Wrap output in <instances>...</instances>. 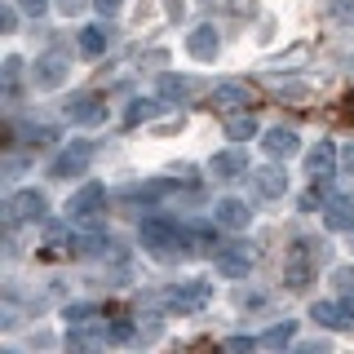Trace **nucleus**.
<instances>
[{
	"mask_svg": "<svg viewBox=\"0 0 354 354\" xmlns=\"http://www.w3.org/2000/svg\"><path fill=\"white\" fill-rule=\"evenodd\" d=\"M138 235H142V243H147L155 257H177V252H186L195 243L191 230L177 226V221L164 217V213H147V217H142V226H138Z\"/></svg>",
	"mask_w": 354,
	"mask_h": 354,
	"instance_id": "obj_1",
	"label": "nucleus"
},
{
	"mask_svg": "<svg viewBox=\"0 0 354 354\" xmlns=\"http://www.w3.org/2000/svg\"><path fill=\"white\" fill-rule=\"evenodd\" d=\"M328 257V243L324 239H297L292 248H288V266H283V279L288 288H306L310 274H315V266Z\"/></svg>",
	"mask_w": 354,
	"mask_h": 354,
	"instance_id": "obj_2",
	"label": "nucleus"
},
{
	"mask_svg": "<svg viewBox=\"0 0 354 354\" xmlns=\"http://www.w3.org/2000/svg\"><path fill=\"white\" fill-rule=\"evenodd\" d=\"M252 261H257V252H252V243H243V239L217 243V248H213V266L221 274H230V279H243V274L252 270Z\"/></svg>",
	"mask_w": 354,
	"mask_h": 354,
	"instance_id": "obj_3",
	"label": "nucleus"
},
{
	"mask_svg": "<svg viewBox=\"0 0 354 354\" xmlns=\"http://www.w3.org/2000/svg\"><path fill=\"white\" fill-rule=\"evenodd\" d=\"M44 213H49V199H44L40 191H14L5 199L9 226H18V221H44Z\"/></svg>",
	"mask_w": 354,
	"mask_h": 354,
	"instance_id": "obj_4",
	"label": "nucleus"
},
{
	"mask_svg": "<svg viewBox=\"0 0 354 354\" xmlns=\"http://www.w3.org/2000/svg\"><path fill=\"white\" fill-rule=\"evenodd\" d=\"M88 160H93V142H71V147L49 164V177H62V182L66 177H80L88 169Z\"/></svg>",
	"mask_w": 354,
	"mask_h": 354,
	"instance_id": "obj_5",
	"label": "nucleus"
},
{
	"mask_svg": "<svg viewBox=\"0 0 354 354\" xmlns=\"http://www.w3.org/2000/svg\"><path fill=\"white\" fill-rule=\"evenodd\" d=\"M66 71H71V62L62 58V53H44V58H36V66H31V84L36 88H62V80H66Z\"/></svg>",
	"mask_w": 354,
	"mask_h": 354,
	"instance_id": "obj_6",
	"label": "nucleus"
},
{
	"mask_svg": "<svg viewBox=\"0 0 354 354\" xmlns=\"http://www.w3.org/2000/svg\"><path fill=\"white\" fill-rule=\"evenodd\" d=\"M208 297H213V283H204V279H186V283L169 288V306L173 310H199Z\"/></svg>",
	"mask_w": 354,
	"mask_h": 354,
	"instance_id": "obj_7",
	"label": "nucleus"
},
{
	"mask_svg": "<svg viewBox=\"0 0 354 354\" xmlns=\"http://www.w3.org/2000/svg\"><path fill=\"white\" fill-rule=\"evenodd\" d=\"M66 120H71V124H102V120H106L102 97H93V93H75L71 102H66Z\"/></svg>",
	"mask_w": 354,
	"mask_h": 354,
	"instance_id": "obj_8",
	"label": "nucleus"
},
{
	"mask_svg": "<svg viewBox=\"0 0 354 354\" xmlns=\"http://www.w3.org/2000/svg\"><path fill=\"white\" fill-rule=\"evenodd\" d=\"M213 221L217 226H226V230H243L252 221V213H248V204H243V199H217L213 204Z\"/></svg>",
	"mask_w": 354,
	"mask_h": 354,
	"instance_id": "obj_9",
	"label": "nucleus"
},
{
	"mask_svg": "<svg viewBox=\"0 0 354 354\" xmlns=\"http://www.w3.org/2000/svg\"><path fill=\"white\" fill-rule=\"evenodd\" d=\"M261 147H266V155L270 160H292L297 151H301V142H297V133L292 129H266V138H261Z\"/></svg>",
	"mask_w": 354,
	"mask_h": 354,
	"instance_id": "obj_10",
	"label": "nucleus"
},
{
	"mask_svg": "<svg viewBox=\"0 0 354 354\" xmlns=\"http://www.w3.org/2000/svg\"><path fill=\"white\" fill-rule=\"evenodd\" d=\"M186 49H191V58H199V62H213V58H217V49H221V40H217V27H213V22L195 27L191 36H186Z\"/></svg>",
	"mask_w": 354,
	"mask_h": 354,
	"instance_id": "obj_11",
	"label": "nucleus"
},
{
	"mask_svg": "<svg viewBox=\"0 0 354 354\" xmlns=\"http://www.w3.org/2000/svg\"><path fill=\"white\" fill-rule=\"evenodd\" d=\"M102 199H106V191L97 182H88V186H80V191L71 195V204H66V213L71 217H80V221H88L97 213V208H102Z\"/></svg>",
	"mask_w": 354,
	"mask_h": 354,
	"instance_id": "obj_12",
	"label": "nucleus"
},
{
	"mask_svg": "<svg viewBox=\"0 0 354 354\" xmlns=\"http://www.w3.org/2000/svg\"><path fill=\"white\" fill-rule=\"evenodd\" d=\"M310 319L324 328H354V306H337V301H315Z\"/></svg>",
	"mask_w": 354,
	"mask_h": 354,
	"instance_id": "obj_13",
	"label": "nucleus"
},
{
	"mask_svg": "<svg viewBox=\"0 0 354 354\" xmlns=\"http://www.w3.org/2000/svg\"><path fill=\"white\" fill-rule=\"evenodd\" d=\"M306 169H310V177H315V182H328L332 169H337V147H332V142H319V147H310Z\"/></svg>",
	"mask_w": 354,
	"mask_h": 354,
	"instance_id": "obj_14",
	"label": "nucleus"
},
{
	"mask_svg": "<svg viewBox=\"0 0 354 354\" xmlns=\"http://www.w3.org/2000/svg\"><path fill=\"white\" fill-rule=\"evenodd\" d=\"M111 40H115V31H111L106 22H88V27L80 31V53H88V58H102V53L111 49Z\"/></svg>",
	"mask_w": 354,
	"mask_h": 354,
	"instance_id": "obj_15",
	"label": "nucleus"
},
{
	"mask_svg": "<svg viewBox=\"0 0 354 354\" xmlns=\"http://www.w3.org/2000/svg\"><path fill=\"white\" fill-rule=\"evenodd\" d=\"M208 173L217 177V182H230V177H243L248 173V155H239V151H221L208 160Z\"/></svg>",
	"mask_w": 354,
	"mask_h": 354,
	"instance_id": "obj_16",
	"label": "nucleus"
},
{
	"mask_svg": "<svg viewBox=\"0 0 354 354\" xmlns=\"http://www.w3.org/2000/svg\"><path fill=\"white\" fill-rule=\"evenodd\" d=\"M213 106H221V111H248L252 106L248 84H217L213 88Z\"/></svg>",
	"mask_w": 354,
	"mask_h": 354,
	"instance_id": "obj_17",
	"label": "nucleus"
},
{
	"mask_svg": "<svg viewBox=\"0 0 354 354\" xmlns=\"http://www.w3.org/2000/svg\"><path fill=\"white\" fill-rule=\"evenodd\" d=\"M252 182H257V191H261L266 199H279V195L288 191V177H283V169H274V164L257 169V173H252Z\"/></svg>",
	"mask_w": 354,
	"mask_h": 354,
	"instance_id": "obj_18",
	"label": "nucleus"
},
{
	"mask_svg": "<svg viewBox=\"0 0 354 354\" xmlns=\"http://www.w3.org/2000/svg\"><path fill=\"white\" fill-rule=\"evenodd\" d=\"M292 337H297V319H283V324H274V328L261 332L257 346H266V350H283V346H292Z\"/></svg>",
	"mask_w": 354,
	"mask_h": 354,
	"instance_id": "obj_19",
	"label": "nucleus"
},
{
	"mask_svg": "<svg viewBox=\"0 0 354 354\" xmlns=\"http://www.w3.org/2000/svg\"><path fill=\"white\" fill-rule=\"evenodd\" d=\"M324 221L332 230H354V204H350V199H328Z\"/></svg>",
	"mask_w": 354,
	"mask_h": 354,
	"instance_id": "obj_20",
	"label": "nucleus"
},
{
	"mask_svg": "<svg viewBox=\"0 0 354 354\" xmlns=\"http://www.w3.org/2000/svg\"><path fill=\"white\" fill-rule=\"evenodd\" d=\"M226 138H230V142H248V138H257V120H252L248 111H239V115H226Z\"/></svg>",
	"mask_w": 354,
	"mask_h": 354,
	"instance_id": "obj_21",
	"label": "nucleus"
},
{
	"mask_svg": "<svg viewBox=\"0 0 354 354\" xmlns=\"http://www.w3.org/2000/svg\"><path fill=\"white\" fill-rule=\"evenodd\" d=\"M191 80H186V75H160V93L164 97H186V93H191Z\"/></svg>",
	"mask_w": 354,
	"mask_h": 354,
	"instance_id": "obj_22",
	"label": "nucleus"
},
{
	"mask_svg": "<svg viewBox=\"0 0 354 354\" xmlns=\"http://www.w3.org/2000/svg\"><path fill=\"white\" fill-rule=\"evenodd\" d=\"M160 111H164V102H142V97H138V102H133L129 106V124H142V120H155V115H160Z\"/></svg>",
	"mask_w": 354,
	"mask_h": 354,
	"instance_id": "obj_23",
	"label": "nucleus"
},
{
	"mask_svg": "<svg viewBox=\"0 0 354 354\" xmlns=\"http://www.w3.org/2000/svg\"><path fill=\"white\" fill-rule=\"evenodd\" d=\"M111 332H66V346L71 350H84V346H97V341H106Z\"/></svg>",
	"mask_w": 354,
	"mask_h": 354,
	"instance_id": "obj_24",
	"label": "nucleus"
},
{
	"mask_svg": "<svg viewBox=\"0 0 354 354\" xmlns=\"http://www.w3.org/2000/svg\"><path fill=\"white\" fill-rule=\"evenodd\" d=\"M93 315H97L93 306H66V324H71V328H80V324H88V319H93Z\"/></svg>",
	"mask_w": 354,
	"mask_h": 354,
	"instance_id": "obj_25",
	"label": "nucleus"
},
{
	"mask_svg": "<svg viewBox=\"0 0 354 354\" xmlns=\"http://www.w3.org/2000/svg\"><path fill=\"white\" fill-rule=\"evenodd\" d=\"M332 283H337L341 292H354V266H337V270H332Z\"/></svg>",
	"mask_w": 354,
	"mask_h": 354,
	"instance_id": "obj_26",
	"label": "nucleus"
},
{
	"mask_svg": "<svg viewBox=\"0 0 354 354\" xmlns=\"http://www.w3.org/2000/svg\"><path fill=\"white\" fill-rule=\"evenodd\" d=\"M18 75H22V58H5V84H9V93H14Z\"/></svg>",
	"mask_w": 354,
	"mask_h": 354,
	"instance_id": "obj_27",
	"label": "nucleus"
},
{
	"mask_svg": "<svg viewBox=\"0 0 354 354\" xmlns=\"http://www.w3.org/2000/svg\"><path fill=\"white\" fill-rule=\"evenodd\" d=\"M332 14L346 22V27H354V5H350V0H332Z\"/></svg>",
	"mask_w": 354,
	"mask_h": 354,
	"instance_id": "obj_28",
	"label": "nucleus"
},
{
	"mask_svg": "<svg viewBox=\"0 0 354 354\" xmlns=\"http://www.w3.org/2000/svg\"><path fill=\"white\" fill-rule=\"evenodd\" d=\"M14 5L22 9V14H31V18H40L44 9H49V0H14Z\"/></svg>",
	"mask_w": 354,
	"mask_h": 354,
	"instance_id": "obj_29",
	"label": "nucleus"
},
{
	"mask_svg": "<svg viewBox=\"0 0 354 354\" xmlns=\"http://www.w3.org/2000/svg\"><path fill=\"white\" fill-rule=\"evenodd\" d=\"M120 5H124V0H93V9L102 18H111V14H120Z\"/></svg>",
	"mask_w": 354,
	"mask_h": 354,
	"instance_id": "obj_30",
	"label": "nucleus"
},
{
	"mask_svg": "<svg viewBox=\"0 0 354 354\" xmlns=\"http://www.w3.org/2000/svg\"><path fill=\"white\" fill-rule=\"evenodd\" d=\"M0 27H5V31H14V27H18V9H14V5L0 9Z\"/></svg>",
	"mask_w": 354,
	"mask_h": 354,
	"instance_id": "obj_31",
	"label": "nucleus"
},
{
	"mask_svg": "<svg viewBox=\"0 0 354 354\" xmlns=\"http://www.w3.org/2000/svg\"><path fill=\"white\" fill-rule=\"evenodd\" d=\"M133 337V328L124 324V319H120V324H111V341H129Z\"/></svg>",
	"mask_w": 354,
	"mask_h": 354,
	"instance_id": "obj_32",
	"label": "nucleus"
},
{
	"mask_svg": "<svg viewBox=\"0 0 354 354\" xmlns=\"http://www.w3.org/2000/svg\"><path fill=\"white\" fill-rule=\"evenodd\" d=\"M252 346H257L252 337H230V341H226V350H252Z\"/></svg>",
	"mask_w": 354,
	"mask_h": 354,
	"instance_id": "obj_33",
	"label": "nucleus"
},
{
	"mask_svg": "<svg viewBox=\"0 0 354 354\" xmlns=\"http://www.w3.org/2000/svg\"><path fill=\"white\" fill-rule=\"evenodd\" d=\"M80 5H84V0H58V9H62L66 18H71V14H80Z\"/></svg>",
	"mask_w": 354,
	"mask_h": 354,
	"instance_id": "obj_34",
	"label": "nucleus"
},
{
	"mask_svg": "<svg viewBox=\"0 0 354 354\" xmlns=\"http://www.w3.org/2000/svg\"><path fill=\"white\" fill-rule=\"evenodd\" d=\"M164 9H169V18H182V14H186V5H182V0H169Z\"/></svg>",
	"mask_w": 354,
	"mask_h": 354,
	"instance_id": "obj_35",
	"label": "nucleus"
},
{
	"mask_svg": "<svg viewBox=\"0 0 354 354\" xmlns=\"http://www.w3.org/2000/svg\"><path fill=\"white\" fill-rule=\"evenodd\" d=\"M341 164H346V173H354V147H350L346 155H341Z\"/></svg>",
	"mask_w": 354,
	"mask_h": 354,
	"instance_id": "obj_36",
	"label": "nucleus"
}]
</instances>
